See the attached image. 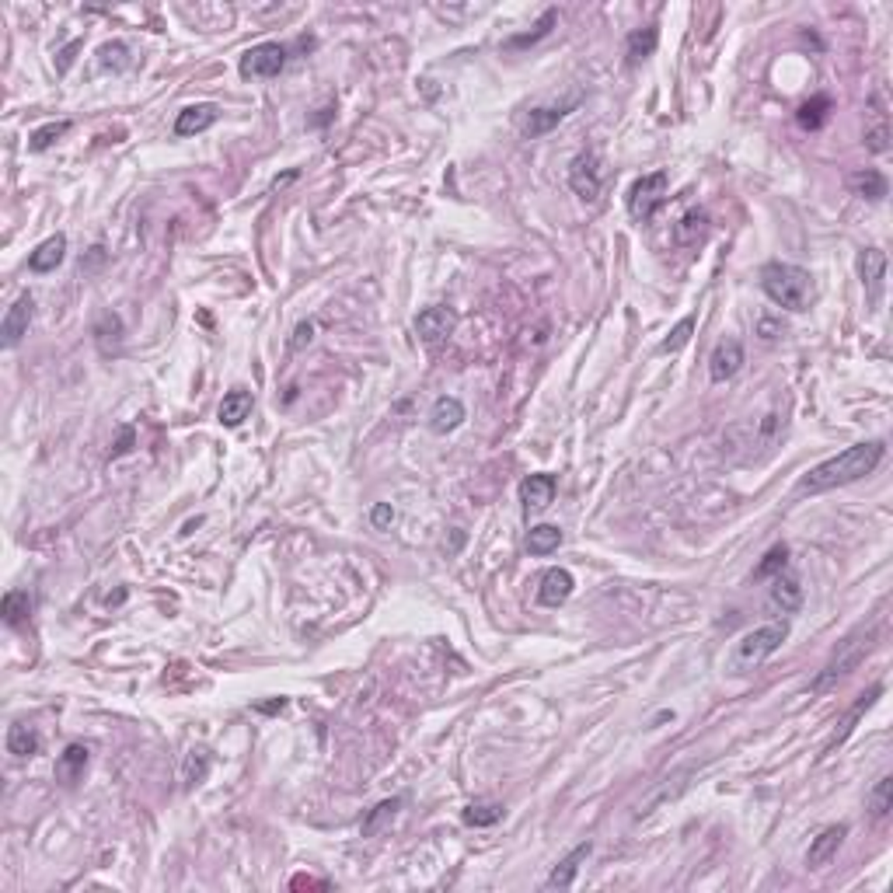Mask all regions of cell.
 <instances>
[{"label":"cell","instance_id":"42","mask_svg":"<svg viewBox=\"0 0 893 893\" xmlns=\"http://www.w3.org/2000/svg\"><path fill=\"white\" fill-rule=\"evenodd\" d=\"M122 57H126V46H102V67H122Z\"/></svg>","mask_w":893,"mask_h":893},{"label":"cell","instance_id":"40","mask_svg":"<svg viewBox=\"0 0 893 893\" xmlns=\"http://www.w3.org/2000/svg\"><path fill=\"white\" fill-rule=\"evenodd\" d=\"M133 443H137V430H133V426H119V436H116V443H112V458L129 454Z\"/></svg>","mask_w":893,"mask_h":893},{"label":"cell","instance_id":"21","mask_svg":"<svg viewBox=\"0 0 893 893\" xmlns=\"http://www.w3.org/2000/svg\"><path fill=\"white\" fill-rule=\"evenodd\" d=\"M217 122V109L213 105H189L174 119V137H196L202 129H210Z\"/></svg>","mask_w":893,"mask_h":893},{"label":"cell","instance_id":"9","mask_svg":"<svg viewBox=\"0 0 893 893\" xmlns=\"http://www.w3.org/2000/svg\"><path fill=\"white\" fill-rule=\"evenodd\" d=\"M740 367H744V346H740V339H722V343H716L712 356H709V377L716 384H722V380L740 374Z\"/></svg>","mask_w":893,"mask_h":893},{"label":"cell","instance_id":"18","mask_svg":"<svg viewBox=\"0 0 893 893\" xmlns=\"http://www.w3.org/2000/svg\"><path fill=\"white\" fill-rule=\"evenodd\" d=\"M848 835V827L844 824H835V827H824L820 835L809 841V852H807V865L809 869H820V865H827L831 859L837 855V848H841V841Z\"/></svg>","mask_w":893,"mask_h":893},{"label":"cell","instance_id":"25","mask_svg":"<svg viewBox=\"0 0 893 893\" xmlns=\"http://www.w3.org/2000/svg\"><path fill=\"white\" fill-rule=\"evenodd\" d=\"M848 185H852V192L855 196H862L869 202H880L887 192H890V185H887V178L883 172H876V168H862V172H855L848 178Z\"/></svg>","mask_w":893,"mask_h":893},{"label":"cell","instance_id":"31","mask_svg":"<svg viewBox=\"0 0 893 893\" xmlns=\"http://www.w3.org/2000/svg\"><path fill=\"white\" fill-rule=\"evenodd\" d=\"M827 116H831V98L827 94H817V98H809V102H803L799 105V126L803 129H820L824 122H827Z\"/></svg>","mask_w":893,"mask_h":893},{"label":"cell","instance_id":"15","mask_svg":"<svg viewBox=\"0 0 893 893\" xmlns=\"http://www.w3.org/2000/svg\"><path fill=\"white\" fill-rule=\"evenodd\" d=\"M590 852H594V844H590V841L576 844V848H573V852H569V855H566L562 862L551 869V876H548V883H545L548 890H569V887L576 883L579 865L590 859Z\"/></svg>","mask_w":893,"mask_h":893},{"label":"cell","instance_id":"20","mask_svg":"<svg viewBox=\"0 0 893 893\" xmlns=\"http://www.w3.org/2000/svg\"><path fill=\"white\" fill-rule=\"evenodd\" d=\"M63 255H67V234H53L29 255V269L31 272H53L63 262Z\"/></svg>","mask_w":893,"mask_h":893},{"label":"cell","instance_id":"13","mask_svg":"<svg viewBox=\"0 0 893 893\" xmlns=\"http://www.w3.org/2000/svg\"><path fill=\"white\" fill-rule=\"evenodd\" d=\"M859 276H862V287L869 293V300L876 304L880 293H883V280H887V252L883 248H865L859 255Z\"/></svg>","mask_w":893,"mask_h":893},{"label":"cell","instance_id":"46","mask_svg":"<svg viewBox=\"0 0 893 893\" xmlns=\"http://www.w3.org/2000/svg\"><path fill=\"white\" fill-rule=\"evenodd\" d=\"M287 705V698H276V701H269V705H259V712H280Z\"/></svg>","mask_w":893,"mask_h":893},{"label":"cell","instance_id":"4","mask_svg":"<svg viewBox=\"0 0 893 893\" xmlns=\"http://www.w3.org/2000/svg\"><path fill=\"white\" fill-rule=\"evenodd\" d=\"M785 638H789V625H785V621H772V625L754 629V632H747L740 642H737L733 666H737V670H744V666H757L761 660H768L772 653H778Z\"/></svg>","mask_w":893,"mask_h":893},{"label":"cell","instance_id":"37","mask_svg":"<svg viewBox=\"0 0 893 893\" xmlns=\"http://www.w3.org/2000/svg\"><path fill=\"white\" fill-rule=\"evenodd\" d=\"M785 562H789V548L785 545H775L768 555H764V562L754 569V579H768V576H778L781 569H785Z\"/></svg>","mask_w":893,"mask_h":893},{"label":"cell","instance_id":"7","mask_svg":"<svg viewBox=\"0 0 893 893\" xmlns=\"http://www.w3.org/2000/svg\"><path fill=\"white\" fill-rule=\"evenodd\" d=\"M283 67H287V46L280 42H259L241 57L245 77H276Z\"/></svg>","mask_w":893,"mask_h":893},{"label":"cell","instance_id":"36","mask_svg":"<svg viewBox=\"0 0 893 893\" xmlns=\"http://www.w3.org/2000/svg\"><path fill=\"white\" fill-rule=\"evenodd\" d=\"M555 22H558V11L551 7V11H545V14H541V22L534 25V31H527V35H517V39H510V49H520V46H534L538 39H545L548 31H551V25H555Z\"/></svg>","mask_w":893,"mask_h":893},{"label":"cell","instance_id":"3","mask_svg":"<svg viewBox=\"0 0 893 893\" xmlns=\"http://www.w3.org/2000/svg\"><path fill=\"white\" fill-rule=\"evenodd\" d=\"M872 646H876V629H869V632H855V635H848L844 642H841V649H837L835 656H831V663L813 677V684H809V692L813 694H824V692H831L835 688L837 681H844L859 663L872 653Z\"/></svg>","mask_w":893,"mask_h":893},{"label":"cell","instance_id":"17","mask_svg":"<svg viewBox=\"0 0 893 893\" xmlns=\"http://www.w3.org/2000/svg\"><path fill=\"white\" fill-rule=\"evenodd\" d=\"M555 475H548V471H538V475H527L523 482H520V503L527 506V510H545L551 506V499H555Z\"/></svg>","mask_w":893,"mask_h":893},{"label":"cell","instance_id":"22","mask_svg":"<svg viewBox=\"0 0 893 893\" xmlns=\"http://www.w3.org/2000/svg\"><path fill=\"white\" fill-rule=\"evenodd\" d=\"M461 423H464V405L458 402L454 395H443V398L433 402V412H430L433 433H451V430H458Z\"/></svg>","mask_w":893,"mask_h":893},{"label":"cell","instance_id":"45","mask_svg":"<svg viewBox=\"0 0 893 893\" xmlns=\"http://www.w3.org/2000/svg\"><path fill=\"white\" fill-rule=\"evenodd\" d=\"M311 335H315V325H311V321H300L297 332H293V349H304L311 343Z\"/></svg>","mask_w":893,"mask_h":893},{"label":"cell","instance_id":"1","mask_svg":"<svg viewBox=\"0 0 893 893\" xmlns=\"http://www.w3.org/2000/svg\"><path fill=\"white\" fill-rule=\"evenodd\" d=\"M883 458H887V443L883 440L855 443V447L841 451L835 458L820 461L817 468H809L807 475L799 478V486H796V496H820V492H831L837 486H852V482H859L865 475H872Z\"/></svg>","mask_w":893,"mask_h":893},{"label":"cell","instance_id":"12","mask_svg":"<svg viewBox=\"0 0 893 893\" xmlns=\"http://www.w3.org/2000/svg\"><path fill=\"white\" fill-rule=\"evenodd\" d=\"M865 119H869L865 122V147L872 154H887L890 150V122H887V112H883V94H872Z\"/></svg>","mask_w":893,"mask_h":893},{"label":"cell","instance_id":"30","mask_svg":"<svg viewBox=\"0 0 893 893\" xmlns=\"http://www.w3.org/2000/svg\"><path fill=\"white\" fill-rule=\"evenodd\" d=\"M558 545H562V531H558L555 523H538V527H531V534H527V551H531V555H551Z\"/></svg>","mask_w":893,"mask_h":893},{"label":"cell","instance_id":"26","mask_svg":"<svg viewBox=\"0 0 893 893\" xmlns=\"http://www.w3.org/2000/svg\"><path fill=\"white\" fill-rule=\"evenodd\" d=\"M772 604L781 607V614H796L803 607V586H799V579L778 573L775 586H772Z\"/></svg>","mask_w":893,"mask_h":893},{"label":"cell","instance_id":"6","mask_svg":"<svg viewBox=\"0 0 893 893\" xmlns=\"http://www.w3.org/2000/svg\"><path fill=\"white\" fill-rule=\"evenodd\" d=\"M604 174H601V157L597 154H576L569 165V189L576 192L583 202H594L601 196Z\"/></svg>","mask_w":893,"mask_h":893},{"label":"cell","instance_id":"10","mask_svg":"<svg viewBox=\"0 0 893 893\" xmlns=\"http://www.w3.org/2000/svg\"><path fill=\"white\" fill-rule=\"evenodd\" d=\"M576 105H579V94H573V98L562 102V105H541V109H534V112L527 116V122H523V137H527V140H538V137L551 133V129L569 116Z\"/></svg>","mask_w":893,"mask_h":893},{"label":"cell","instance_id":"14","mask_svg":"<svg viewBox=\"0 0 893 893\" xmlns=\"http://www.w3.org/2000/svg\"><path fill=\"white\" fill-rule=\"evenodd\" d=\"M573 586H576V579L569 569H548L541 583H538V601L545 607H558L566 604L569 597H573Z\"/></svg>","mask_w":893,"mask_h":893},{"label":"cell","instance_id":"33","mask_svg":"<svg viewBox=\"0 0 893 893\" xmlns=\"http://www.w3.org/2000/svg\"><path fill=\"white\" fill-rule=\"evenodd\" d=\"M694 325H698V321H694V315L681 317V321H677V325L670 328V335H666V339L660 343V353H681V349L692 343Z\"/></svg>","mask_w":893,"mask_h":893},{"label":"cell","instance_id":"29","mask_svg":"<svg viewBox=\"0 0 893 893\" xmlns=\"http://www.w3.org/2000/svg\"><path fill=\"white\" fill-rule=\"evenodd\" d=\"M656 42H660V31L653 29H635L632 35H629V42H625V57H629V63H642V59H649L653 53H656Z\"/></svg>","mask_w":893,"mask_h":893},{"label":"cell","instance_id":"38","mask_svg":"<svg viewBox=\"0 0 893 893\" xmlns=\"http://www.w3.org/2000/svg\"><path fill=\"white\" fill-rule=\"evenodd\" d=\"M210 772V757L202 754V750H192L189 757H185V772H182V781H185V789H192V785H200L202 778Z\"/></svg>","mask_w":893,"mask_h":893},{"label":"cell","instance_id":"34","mask_svg":"<svg viewBox=\"0 0 893 893\" xmlns=\"http://www.w3.org/2000/svg\"><path fill=\"white\" fill-rule=\"evenodd\" d=\"M890 803H893V778L883 775L872 785V792H869V809H872L876 820H883L890 813Z\"/></svg>","mask_w":893,"mask_h":893},{"label":"cell","instance_id":"32","mask_svg":"<svg viewBox=\"0 0 893 893\" xmlns=\"http://www.w3.org/2000/svg\"><path fill=\"white\" fill-rule=\"evenodd\" d=\"M402 809V799L395 796V799H384V803H377L367 817H363V837H374V835H380V827L384 824H391L395 820V813Z\"/></svg>","mask_w":893,"mask_h":893},{"label":"cell","instance_id":"8","mask_svg":"<svg viewBox=\"0 0 893 893\" xmlns=\"http://www.w3.org/2000/svg\"><path fill=\"white\" fill-rule=\"evenodd\" d=\"M31 315H35V300H31V293H22V297L7 308L4 321H0V343H4L7 349L18 346V343L29 335Z\"/></svg>","mask_w":893,"mask_h":893},{"label":"cell","instance_id":"41","mask_svg":"<svg viewBox=\"0 0 893 893\" xmlns=\"http://www.w3.org/2000/svg\"><path fill=\"white\" fill-rule=\"evenodd\" d=\"M391 520H395V510H391V503H377L374 510H371V523H374L377 531L391 527Z\"/></svg>","mask_w":893,"mask_h":893},{"label":"cell","instance_id":"23","mask_svg":"<svg viewBox=\"0 0 893 893\" xmlns=\"http://www.w3.org/2000/svg\"><path fill=\"white\" fill-rule=\"evenodd\" d=\"M252 405H255V402H252V391H245V388H234V391H228V395H224V402H220V412H217V415H220V423H224V426H231V430H234V426H241V423L248 419Z\"/></svg>","mask_w":893,"mask_h":893},{"label":"cell","instance_id":"27","mask_svg":"<svg viewBox=\"0 0 893 893\" xmlns=\"http://www.w3.org/2000/svg\"><path fill=\"white\" fill-rule=\"evenodd\" d=\"M39 733L25 726V722H11L7 726V754H14V757H35L39 754Z\"/></svg>","mask_w":893,"mask_h":893},{"label":"cell","instance_id":"11","mask_svg":"<svg viewBox=\"0 0 893 893\" xmlns=\"http://www.w3.org/2000/svg\"><path fill=\"white\" fill-rule=\"evenodd\" d=\"M709 231H712L709 213H705V210H688V213L674 224V245H677V248H698V245H705Z\"/></svg>","mask_w":893,"mask_h":893},{"label":"cell","instance_id":"28","mask_svg":"<svg viewBox=\"0 0 893 893\" xmlns=\"http://www.w3.org/2000/svg\"><path fill=\"white\" fill-rule=\"evenodd\" d=\"M0 614H4V621L11 625V629H18V625H25L31 614V597L25 590H7L4 594V601H0Z\"/></svg>","mask_w":893,"mask_h":893},{"label":"cell","instance_id":"35","mask_svg":"<svg viewBox=\"0 0 893 893\" xmlns=\"http://www.w3.org/2000/svg\"><path fill=\"white\" fill-rule=\"evenodd\" d=\"M67 129H70V122H67V119H59V122H46V126H39V129L29 137V147L35 150V154H39V150H49V147L57 144Z\"/></svg>","mask_w":893,"mask_h":893},{"label":"cell","instance_id":"44","mask_svg":"<svg viewBox=\"0 0 893 893\" xmlns=\"http://www.w3.org/2000/svg\"><path fill=\"white\" fill-rule=\"evenodd\" d=\"M757 332H761V339H764V343H775L778 335H781V325L772 321V317H761V321H757Z\"/></svg>","mask_w":893,"mask_h":893},{"label":"cell","instance_id":"39","mask_svg":"<svg viewBox=\"0 0 893 893\" xmlns=\"http://www.w3.org/2000/svg\"><path fill=\"white\" fill-rule=\"evenodd\" d=\"M499 817H503V807H496V803H482V807L464 809V824H471V827H489Z\"/></svg>","mask_w":893,"mask_h":893},{"label":"cell","instance_id":"47","mask_svg":"<svg viewBox=\"0 0 893 893\" xmlns=\"http://www.w3.org/2000/svg\"><path fill=\"white\" fill-rule=\"evenodd\" d=\"M74 53H77V42L63 49V63H59V70H67V67H70V59H74Z\"/></svg>","mask_w":893,"mask_h":893},{"label":"cell","instance_id":"16","mask_svg":"<svg viewBox=\"0 0 893 893\" xmlns=\"http://www.w3.org/2000/svg\"><path fill=\"white\" fill-rule=\"evenodd\" d=\"M454 328H458V317H454V311H447V308H426V311H419V317H415V332L426 343L447 339Z\"/></svg>","mask_w":893,"mask_h":893},{"label":"cell","instance_id":"43","mask_svg":"<svg viewBox=\"0 0 893 893\" xmlns=\"http://www.w3.org/2000/svg\"><path fill=\"white\" fill-rule=\"evenodd\" d=\"M290 887H293V890H328V883H325V880H315V876H293Z\"/></svg>","mask_w":893,"mask_h":893},{"label":"cell","instance_id":"5","mask_svg":"<svg viewBox=\"0 0 893 893\" xmlns=\"http://www.w3.org/2000/svg\"><path fill=\"white\" fill-rule=\"evenodd\" d=\"M666 192H670V178H666V172L642 174V178L632 185V192H629V213H632L635 220H642V224L653 220V213L663 206Z\"/></svg>","mask_w":893,"mask_h":893},{"label":"cell","instance_id":"19","mask_svg":"<svg viewBox=\"0 0 893 893\" xmlns=\"http://www.w3.org/2000/svg\"><path fill=\"white\" fill-rule=\"evenodd\" d=\"M880 694H883V684H872V688H869V692H865V694H859V701H855V705L848 709V716L841 719V729H837V733H835V740L827 744V754H835V750L841 747V744H844L848 737H852V729H855V722L862 719L865 712H869V709L876 705V698H880Z\"/></svg>","mask_w":893,"mask_h":893},{"label":"cell","instance_id":"48","mask_svg":"<svg viewBox=\"0 0 893 893\" xmlns=\"http://www.w3.org/2000/svg\"><path fill=\"white\" fill-rule=\"evenodd\" d=\"M293 178H297V172H287L283 178H276V182H272V189H283V185H287V182H293Z\"/></svg>","mask_w":893,"mask_h":893},{"label":"cell","instance_id":"24","mask_svg":"<svg viewBox=\"0 0 893 893\" xmlns=\"http://www.w3.org/2000/svg\"><path fill=\"white\" fill-rule=\"evenodd\" d=\"M85 768H87V747L85 744H70V747L59 754L57 778L63 785H77L81 775H85Z\"/></svg>","mask_w":893,"mask_h":893},{"label":"cell","instance_id":"2","mask_svg":"<svg viewBox=\"0 0 893 893\" xmlns=\"http://www.w3.org/2000/svg\"><path fill=\"white\" fill-rule=\"evenodd\" d=\"M761 290L785 311H807L813 304V276L789 262H768L761 269Z\"/></svg>","mask_w":893,"mask_h":893}]
</instances>
